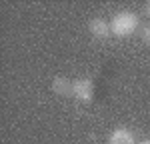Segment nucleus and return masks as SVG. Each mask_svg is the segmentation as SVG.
I'll return each mask as SVG.
<instances>
[{
    "instance_id": "20e7f679",
    "label": "nucleus",
    "mask_w": 150,
    "mask_h": 144,
    "mask_svg": "<svg viewBox=\"0 0 150 144\" xmlns=\"http://www.w3.org/2000/svg\"><path fill=\"white\" fill-rule=\"evenodd\" d=\"M108 144H136V142H134V134L128 128H116L110 132Z\"/></svg>"
},
{
    "instance_id": "39448f33",
    "label": "nucleus",
    "mask_w": 150,
    "mask_h": 144,
    "mask_svg": "<svg viewBox=\"0 0 150 144\" xmlns=\"http://www.w3.org/2000/svg\"><path fill=\"white\" fill-rule=\"evenodd\" d=\"M50 90L54 94H60V96H66V94H72V82L64 76H56L52 82H50Z\"/></svg>"
},
{
    "instance_id": "f257e3e1",
    "label": "nucleus",
    "mask_w": 150,
    "mask_h": 144,
    "mask_svg": "<svg viewBox=\"0 0 150 144\" xmlns=\"http://www.w3.org/2000/svg\"><path fill=\"white\" fill-rule=\"evenodd\" d=\"M138 24H140V20H138V14H136V12L122 10L112 18L110 28H112V34H114L116 38H126V36H130L138 28Z\"/></svg>"
},
{
    "instance_id": "6e6552de",
    "label": "nucleus",
    "mask_w": 150,
    "mask_h": 144,
    "mask_svg": "<svg viewBox=\"0 0 150 144\" xmlns=\"http://www.w3.org/2000/svg\"><path fill=\"white\" fill-rule=\"evenodd\" d=\"M138 144H150V140H142V142H138Z\"/></svg>"
},
{
    "instance_id": "7ed1b4c3",
    "label": "nucleus",
    "mask_w": 150,
    "mask_h": 144,
    "mask_svg": "<svg viewBox=\"0 0 150 144\" xmlns=\"http://www.w3.org/2000/svg\"><path fill=\"white\" fill-rule=\"evenodd\" d=\"M88 30H90V34H92L94 38H98V40L108 38V36L112 34L110 22H106V20H102V18H94V20H90V24H88Z\"/></svg>"
},
{
    "instance_id": "423d86ee",
    "label": "nucleus",
    "mask_w": 150,
    "mask_h": 144,
    "mask_svg": "<svg viewBox=\"0 0 150 144\" xmlns=\"http://www.w3.org/2000/svg\"><path fill=\"white\" fill-rule=\"evenodd\" d=\"M142 40H144L146 44H150V26H146V30L142 32Z\"/></svg>"
},
{
    "instance_id": "f03ea898",
    "label": "nucleus",
    "mask_w": 150,
    "mask_h": 144,
    "mask_svg": "<svg viewBox=\"0 0 150 144\" xmlns=\"http://www.w3.org/2000/svg\"><path fill=\"white\" fill-rule=\"evenodd\" d=\"M72 96L82 102V104H88L94 100V82L90 78H78L72 82Z\"/></svg>"
},
{
    "instance_id": "0eeeda50",
    "label": "nucleus",
    "mask_w": 150,
    "mask_h": 144,
    "mask_svg": "<svg viewBox=\"0 0 150 144\" xmlns=\"http://www.w3.org/2000/svg\"><path fill=\"white\" fill-rule=\"evenodd\" d=\"M144 12H146V16L150 18V2H146V6H144Z\"/></svg>"
}]
</instances>
